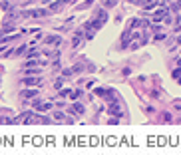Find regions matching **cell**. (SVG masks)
Masks as SVG:
<instances>
[{
	"label": "cell",
	"mask_w": 181,
	"mask_h": 155,
	"mask_svg": "<svg viewBox=\"0 0 181 155\" xmlns=\"http://www.w3.org/2000/svg\"><path fill=\"white\" fill-rule=\"evenodd\" d=\"M104 6L105 8H112V6H115V0H104Z\"/></svg>",
	"instance_id": "obj_10"
},
{
	"label": "cell",
	"mask_w": 181,
	"mask_h": 155,
	"mask_svg": "<svg viewBox=\"0 0 181 155\" xmlns=\"http://www.w3.org/2000/svg\"><path fill=\"white\" fill-rule=\"evenodd\" d=\"M110 113H114V115H121V108H119L118 102H114V103L110 105Z\"/></svg>",
	"instance_id": "obj_3"
},
{
	"label": "cell",
	"mask_w": 181,
	"mask_h": 155,
	"mask_svg": "<svg viewBox=\"0 0 181 155\" xmlns=\"http://www.w3.org/2000/svg\"><path fill=\"white\" fill-rule=\"evenodd\" d=\"M179 76H181V70H175V72H173V78H179Z\"/></svg>",
	"instance_id": "obj_18"
},
{
	"label": "cell",
	"mask_w": 181,
	"mask_h": 155,
	"mask_svg": "<svg viewBox=\"0 0 181 155\" xmlns=\"http://www.w3.org/2000/svg\"><path fill=\"white\" fill-rule=\"evenodd\" d=\"M28 58H38V50H30Z\"/></svg>",
	"instance_id": "obj_14"
},
{
	"label": "cell",
	"mask_w": 181,
	"mask_h": 155,
	"mask_svg": "<svg viewBox=\"0 0 181 155\" xmlns=\"http://www.w3.org/2000/svg\"><path fill=\"white\" fill-rule=\"evenodd\" d=\"M159 2H161V0H145V4H143V8H145V10H151L153 6H155V4H159Z\"/></svg>",
	"instance_id": "obj_6"
},
{
	"label": "cell",
	"mask_w": 181,
	"mask_h": 155,
	"mask_svg": "<svg viewBox=\"0 0 181 155\" xmlns=\"http://www.w3.org/2000/svg\"><path fill=\"white\" fill-rule=\"evenodd\" d=\"M95 20H98V22H102V24H104L105 20H108V14H105L104 10H102V12H98V14H95Z\"/></svg>",
	"instance_id": "obj_8"
},
{
	"label": "cell",
	"mask_w": 181,
	"mask_h": 155,
	"mask_svg": "<svg viewBox=\"0 0 181 155\" xmlns=\"http://www.w3.org/2000/svg\"><path fill=\"white\" fill-rule=\"evenodd\" d=\"M177 44H181V36H179V38H177Z\"/></svg>",
	"instance_id": "obj_19"
},
{
	"label": "cell",
	"mask_w": 181,
	"mask_h": 155,
	"mask_svg": "<svg viewBox=\"0 0 181 155\" xmlns=\"http://www.w3.org/2000/svg\"><path fill=\"white\" fill-rule=\"evenodd\" d=\"M70 111L72 113H84V105H82V103H74Z\"/></svg>",
	"instance_id": "obj_7"
},
{
	"label": "cell",
	"mask_w": 181,
	"mask_h": 155,
	"mask_svg": "<svg viewBox=\"0 0 181 155\" xmlns=\"http://www.w3.org/2000/svg\"><path fill=\"white\" fill-rule=\"evenodd\" d=\"M0 8H2V10H8V8H10V4H6V2H2V4H0Z\"/></svg>",
	"instance_id": "obj_17"
},
{
	"label": "cell",
	"mask_w": 181,
	"mask_h": 155,
	"mask_svg": "<svg viewBox=\"0 0 181 155\" xmlns=\"http://www.w3.org/2000/svg\"><path fill=\"white\" fill-rule=\"evenodd\" d=\"M173 10H181V0H177L175 4H173Z\"/></svg>",
	"instance_id": "obj_15"
},
{
	"label": "cell",
	"mask_w": 181,
	"mask_h": 155,
	"mask_svg": "<svg viewBox=\"0 0 181 155\" xmlns=\"http://www.w3.org/2000/svg\"><path fill=\"white\" fill-rule=\"evenodd\" d=\"M54 118H56V121H64V113H54Z\"/></svg>",
	"instance_id": "obj_13"
},
{
	"label": "cell",
	"mask_w": 181,
	"mask_h": 155,
	"mask_svg": "<svg viewBox=\"0 0 181 155\" xmlns=\"http://www.w3.org/2000/svg\"><path fill=\"white\" fill-rule=\"evenodd\" d=\"M58 42H60V38H58V36H48L46 38V44H58Z\"/></svg>",
	"instance_id": "obj_9"
},
{
	"label": "cell",
	"mask_w": 181,
	"mask_h": 155,
	"mask_svg": "<svg viewBox=\"0 0 181 155\" xmlns=\"http://www.w3.org/2000/svg\"><path fill=\"white\" fill-rule=\"evenodd\" d=\"M141 26V20H131V28H139Z\"/></svg>",
	"instance_id": "obj_12"
},
{
	"label": "cell",
	"mask_w": 181,
	"mask_h": 155,
	"mask_svg": "<svg viewBox=\"0 0 181 155\" xmlns=\"http://www.w3.org/2000/svg\"><path fill=\"white\" fill-rule=\"evenodd\" d=\"M22 16H26V18H42V16H48V10H28Z\"/></svg>",
	"instance_id": "obj_1"
},
{
	"label": "cell",
	"mask_w": 181,
	"mask_h": 155,
	"mask_svg": "<svg viewBox=\"0 0 181 155\" xmlns=\"http://www.w3.org/2000/svg\"><path fill=\"white\" fill-rule=\"evenodd\" d=\"M128 2H131V4H137V6H143V4H145V0H128Z\"/></svg>",
	"instance_id": "obj_11"
},
{
	"label": "cell",
	"mask_w": 181,
	"mask_h": 155,
	"mask_svg": "<svg viewBox=\"0 0 181 155\" xmlns=\"http://www.w3.org/2000/svg\"><path fill=\"white\" fill-rule=\"evenodd\" d=\"M20 95H22V98H24V99H30V98H36V89H24V92H22V94H20Z\"/></svg>",
	"instance_id": "obj_5"
},
{
	"label": "cell",
	"mask_w": 181,
	"mask_h": 155,
	"mask_svg": "<svg viewBox=\"0 0 181 155\" xmlns=\"http://www.w3.org/2000/svg\"><path fill=\"white\" fill-rule=\"evenodd\" d=\"M72 44H74V46H78V44H80V34H78V36L74 38V42H72Z\"/></svg>",
	"instance_id": "obj_16"
},
{
	"label": "cell",
	"mask_w": 181,
	"mask_h": 155,
	"mask_svg": "<svg viewBox=\"0 0 181 155\" xmlns=\"http://www.w3.org/2000/svg\"><path fill=\"white\" fill-rule=\"evenodd\" d=\"M50 108H52L50 102H34V109H36V111H48Z\"/></svg>",
	"instance_id": "obj_2"
},
{
	"label": "cell",
	"mask_w": 181,
	"mask_h": 155,
	"mask_svg": "<svg viewBox=\"0 0 181 155\" xmlns=\"http://www.w3.org/2000/svg\"><path fill=\"white\" fill-rule=\"evenodd\" d=\"M22 84H26V86H38L40 84V78H24Z\"/></svg>",
	"instance_id": "obj_4"
}]
</instances>
